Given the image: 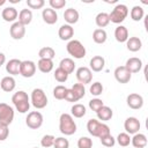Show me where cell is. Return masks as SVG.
Returning a JSON list of instances; mask_svg holds the SVG:
<instances>
[{"instance_id": "1", "label": "cell", "mask_w": 148, "mask_h": 148, "mask_svg": "<svg viewBox=\"0 0 148 148\" xmlns=\"http://www.w3.org/2000/svg\"><path fill=\"white\" fill-rule=\"evenodd\" d=\"M12 102L20 113H25L30 109V98L28 94L23 90H18L17 92H15L12 96Z\"/></svg>"}, {"instance_id": "2", "label": "cell", "mask_w": 148, "mask_h": 148, "mask_svg": "<svg viewBox=\"0 0 148 148\" xmlns=\"http://www.w3.org/2000/svg\"><path fill=\"white\" fill-rule=\"evenodd\" d=\"M59 130L65 135H73L76 132V124L69 113H61L59 118Z\"/></svg>"}, {"instance_id": "3", "label": "cell", "mask_w": 148, "mask_h": 148, "mask_svg": "<svg viewBox=\"0 0 148 148\" xmlns=\"http://www.w3.org/2000/svg\"><path fill=\"white\" fill-rule=\"evenodd\" d=\"M66 50H67L68 54L72 56V57H74L75 59H82V58L86 57V53H87L86 47L77 39H71L67 43Z\"/></svg>"}, {"instance_id": "4", "label": "cell", "mask_w": 148, "mask_h": 148, "mask_svg": "<svg viewBox=\"0 0 148 148\" xmlns=\"http://www.w3.org/2000/svg\"><path fill=\"white\" fill-rule=\"evenodd\" d=\"M127 15H128L127 6L124 3H118L117 6H114V8L109 14V18H110V22L119 24L127 17Z\"/></svg>"}, {"instance_id": "5", "label": "cell", "mask_w": 148, "mask_h": 148, "mask_svg": "<svg viewBox=\"0 0 148 148\" xmlns=\"http://www.w3.org/2000/svg\"><path fill=\"white\" fill-rule=\"evenodd\" d=\"M30 102L36 109H44L47 105V96L40 88H35L31 91Z\"/></svg>"}, {"instance_id": "6", "label": "cell", "mask_w": 148, "mask_h": 148, "mask_svg": "<svg viewBox=\"0 0 148 148\" xmlns=\"http://www.w3.org/2000/svg\"><path fill=\"white\" fill-rule=\"evenodd\" d=\"M43 114L39 111H31L25 118V124L31 130H38L43 125Z\"/></svg>"}, {"instance_id": "7", "label": "cell", "mask_w": 148, "mask_h": 148, "mask_svg": "<svg viewBox=\"0 0 148 148\" xmlns=\"http://www.w3.org/2000/svg\"><path fill=\"white\" fill-rule=\"evenodd\" d=\"M14 119V109L7 103H0V123L10 125Z\"/></svg>"}, {"instance_id": "8", "label": "cell", "mask_w": 148, "mask_h": 148, "mask_svg": "<svg viewBox=\"0 0 148 148\" xmlns=\"http://www.w3.org/2000/svg\"><path fill=\"white\" fill-rule=\"evenodd\" d=\"M36 73V64L31 60H23L21 61L20 74L23 77H32Z\"/></svg>"}, {"instance_id": "9", "label": "cell", "mask_w": 148, "mask_h": 148, "mask_svg": "<svg viewBox=\"0 0 148 148\" xmlns=\"http://www.w3.org/2000/svg\"><path fill=\"white\" fill-rule=\"evenodd\" d=\"M76 79H77L79 83H81L83 86L87 83H90L92 80V73H91L90 68H88L86 66L79 67L76 69Z\"/></svg>"}, {"instance_id": "10", "label": "cell", "mask_w": 148, "mask_h": 148, "mask_svg": "<svg viewBox=\"0 0 148 148\" xmlns=\"http://www.w3.org/2000/svg\"><path fill=\"white\" fill-rule=\"evenodd\" d=\"M140 127H141V124H140L139 119L135 117H128V118H126V120L124 123V128L127 134L139 133Z\"/></svg>"}, {"instance_id": "11", "label": "cell", "mask_w": 148, "mask_h": 148, "mask_svg": "<svg viewBox=\"0 0 148 148\" xmlns=\"http://www.w3.org/2000/svg\"><path fill=\"white\" fill-rule=\"evenodd\" d=\"M9 34H10V37L13 39H16V40H20L24 37L25 35V27L23 24H21L18 21L17 22H14L10 28H9Z\"/></svg>"}, {"instance_id": "12", "label": "cell", "mask_w": 148, "mask_h": 148, "mask_svg": "<svg viewBox=\"0 0 148 148\" xmlns=\"http://www.w3.org/2000/svg\"><path fill=\"white\" fill-rule=\"evenodd\" d=\"M113 74H114V79L119 83H127V82H130V80L132 77V74L127 71V68L125 66H118L114 69Z\"/></svg>"}, {"instance_id": "13", "label": "cell", "mask_w": 148, "mask_h": 148, "mask_svg": "<svg viewBox=\"0 0 148 148\" xmlns=\"http://www.w3.org/2000/svg\"><path fill=\"white\" fill-rule=\"evenodd\" d=\"M127 106L133 109V110H139L143 106V97L139 94H130L126 98Z\"/></svg>"}, {"instance_id": "14", "label": "cell", "mask_w": 148, "mask_h": 148, "mask_svg": "<svg viewBox=\"0 0 148 148\" xmlns=\"http://www.w3.org/2000/svg\"><path fill=\"white\" fill-rule=\"evenodd\" d=\"M125 67L127 68V71L133 74V73H139L142 68V61L141 59L139 58H135V57H132L130 59H127L126 64H125Z\"/></svg>"}, {"instance_id": "15", "label": "cell", "mask_w": 148, "mask_h": 148, "mask_svg": "<svg viewBox=\"0 0 148 148\" xmlns=\"http://www.w3.org/2000/svg\"><path fill=\"white\" fill-rule=\"evenodd\" d=\"M42 17H43V20H44V22H45L46 24H54V23H57V21H58V14H57V12H56L54 9H52L51 7L43 9V12H42Z\"/></svg>"}, {"instance_id": "16", "label": "cell", "mask_w": 148, "mask_h": 148, "mask_svg": "<svg viewBox=\"0 0 148 148\" xmlns=\"http://www.w3.org/2000/svg\"><path fill=\"white\" fill-rule=\"evenodd\" d=\"M74 35V29L69 24H62L58 30V36L61 40H69Z\"/></svg>"}, {"instance_id": "17", "label": "cell", "mask_w": 148, "mask_h": 148, "mask_svg": "<svg viewBox=\"0 0 148 148\" xmlns=\"http://www.w3.org/2000/svg\"><path fill=\"white\" fill-rule=\"evenodd\" d=\"M90 71L92 72H101L105 66V59L102 56H95L90 59Z\"/></svg>"}, {"instance_id": "18", "label": "cell", "mask_w": 148, "mask_h": 148, "mask_svg": "<svg viewBox=\"0 0 148 148\" xmlns=\"http://www.w3.org/2000/svg\"><path fill=\"white\" fill-rule=\"evenodd\" d=\"M1 16H2V18L6 22H14L17 18L18 13H17V10H16L15 7H6V8L2 9Z\"/></svg>"}, {"instance_id": "19", "label": "cell", "mask_w": 148, "mask_h": 148, "mask_svg": "<svg viewBox=\"0 0 148 148\" xmlns=\"http://www.w3.org/2000/svg\"><path fill=\"white\" fill-rule=\"evenodd\" d=\"M0 87H1V89H2L3 91H6V92L13 91V90L15 89V87H16L15 79H14L13 76H10V75L2 77V80H1V82H0Z\"/></svg>"}, {"instance_id": "20", "label": "cell", "mask_w": 148, "mask_h": 148, "mask_svg": "<svg viewBox=\"0 0 148 148\" xmlns=\"http://www.w3.org/2000/svg\"><path fill=\"white\" fill-rule=\"evenodd\" d=\"M79 17H80V14L75 8H68L64 13V18L69 25L76 23L79 21Z\"/></svg>"}, {"instance_id": "21", "label": "cell", "mask_w": 148, "mask_h": 148, "mask_svg": "<svg viewBox=\"0 0 148 148\" xmlns=\"http://www.w3.org/2000/svg\"><path fill=\"white\" fill-rule=\"evenodd\" d=\"M114 38L119 43H126L128 39V30L125 25H118L114 29Z\"/></svg>"}, {"instance_id": "22", "label": "cell", "mask_w": 148, "mask_h": 148, "mask_svg": "<svg viewBox=\"0 0 148 148\" xmlns=\"http://www.w3.org/2000/svg\"><path fill=\"white\" fill-rule=\"evenodd\" d=\"M20 67H21V60L18 59H10L6 65V72L12 75L20 74Z\"/></svg>"}, {"instance_id": "23", "label": "cell", "mask_w": 148, "mask_h": 148, "mask_svg": "<svg viewBox=\"0 0 148 148\" xmlns=\"http://www.w3.org/2000/svg\"><path fill=\"white\" fill-rule=\"evenodd\" d=\"M131 143L134 148H145L147 146V136L143 133H135L131 138Z\"/></svg>"}, {"instance_id": "24", "label": "cell", "mask_w": 148, "mask_h": 148, "mask_svg": "<svg viewBox=\"0 0 148 148\" xmlns=\"http://www.w3.org/2000/svg\"><path fill=\"white\" fill-rule=\"evenodd\" d=\"M142 46V42L139 37H128V39L126 40V47L128 51L131 52H138Z\"/></svg>"}, {"instance_id": "25", "label": "cell", "mask_w": 148, "mask_h": 148, "mask_svg": "<svg viewBox=\"0 0 148 148\" xmlns=\"http://www.w3.org/2000/svg\"><path fill=\"white\" fill-rule=\"evenodd\" d=\"M96 113H97L98 120H102V121H108V120H110V119L112 118V116H113L112 109L109 108V106H106V105H103Z\"/></svg>"}, {"instance_id": "26", "label": "cell", "mask_w": 148, "mask_h": 148, "mask_svg": "<svg viewBox=\"0 0 148 148\" xmlns=\"http://www.w3.org/2000/svg\"><path fill=\"white\" fill-rule=\"evenodd\" d=\"M32 21V12L28 8H24L22 9L20 13H18V22L21 24H23L24 27L30 24Z\"/></svg>"}, {"instance_id": "27", "label": "cell", "mask_w": 148, "mask_h": 148, "mask_svg": "<svg viewBox=\"0 0 148 148\" xmlns=\"http://www.w3.org/2000/svg\"><path fill=\"white\" fill-rule=\"evenodd\" d=\"M59 68H61L62 71H65V72L69 75L71 73L74 72L75 62H74V60L71 59V58H64V59H61V61H60V64H59Z\"/></svg>"}, {"instance_id": "28", "label": "cell", "mask_w": 148, "mask_h": 148, "mask_svg": "<svg viewBox=\"0 0 148 148\" xmlns=\"http://www.w3.org/2000/svg\"><path fill=\"white\" fill-rule=\"evenodd\" d=\"M106 38H108V34L104 29H95L94 32H92V40L96 43V44H104L106 42Z\"/></svg>"}, {"instance_id": "29", "label": "cell", "mask_w": 148, "mask_h": 148, "mask_svg": "<svg viewBox=\"0 0 148 148\" xmlns=\"http://www.w3.org/2000/svg\"><path fill=\"white\" fill-rule=\"evenodd\" d=\"M37 67L42 73H50L53 69V61L51 59H39Z\"/></svg>"}, {"instance_id": "30", "label": "cell", "mask_w": 148, "mask_h": 148, "mask_svg": "<svg viewBox=\"0 0 148 148\" xmlns=\"http://www.w3.org/2000/svg\"><path fill=\"white\" fill-rule=\"evenodd\" d=\"M95 22H96V25L99 27V29H103L104 27H106L110 23L109 14L108 13H104V12L98 13L96 15V17H95Z\"/></svg>"}, {"instance_id": "31", "label": "cell", "mask_w": 148, "mask_h": 148, "mask_svg": "<svg viewBox=\"0 0 148 148\" xmlns=\"http://www.w3.org/2000/svg\"><path fill=\"white\" fill-rule=\"evenodd\" d=\"M145 17V10L141 6H134L132 9H131V18L135 22H139L141 21L142 18Z\"/></svg>"}, {"instance_id": "32", "label": "cell", "mask_w": 148, "mask_h": 148, "mask_svg": "<svg viewBox=\"0 0 148 148\" xmlns=\"http://www.w3.org/2000/svg\"><path fill=\"white\" fill-rule=\"evenodd\" d=\"M56 56V51L50 47V46H45V47H42L38 52V57L39 59H53Z\"/></svg>"}, {"instance_id": "33", "label": "cell", "mask_w": 148, "mask_h": 148, "mask_svg": "<svg viewBox=\"0 0 148 148\" xmlns=\"http://www.w3.org/2000/svg\"><path fill=\"white\" fill-rule=\"evenodd\" d=\"M71 112H72V117H75V118H82L84 114H86V106L83 104H80V103H76L72 106L71 109Z\"/></svg>"}, {"instance_id": "34", "label": "cell", "mask_w": 148, "mask_h": 148, "mask_svg": "<svg viewBox=\"0 0 148 148\" xmlns=\"http://www.w3.org/2000/svg\"><path fill=\"white\" fill-rule=\"evenodd\" d=\"M99 124H101V121L97 120V119H89L88 120V123H87V130H88V132L92 136H96L97 135V131H98Z\"/></svg>"}, {"instance_id": "35", "label": "cell", "mask_w": 148, "mask_h": 148, "mask_svg": "<svg viewBox=\"0 0 148 148\" xmlns=\"http://www.w3.org/2000/svg\"><path fill=\"white\" fill-rule=\"evenodd\" d=\"M116 140H117L118 145L121 146V147H127V146L131 143V136H130V134H127L126 132L119 133Z\"/></svg>"}, {"instance_id": "36", "label": "cell", "mask_w": 148, "mask_h": 148, "mask_svg": "<svg viewBox=\"0 0 148 148\" xmlns=\"http://www.w3.org/2000/svg\"><path fill=\"white\" fill-rule=\"evenodd\" d=\"M71 89L73 90V92L75 94V96L77 97V99H81V98L84 97V95H86V88H84V86L81 84V83H75V84H73V87H72Z\"/></svg>"}, {"instance_id": "37", "label": "cell", "mask_w": 148, "mask_h": 148, "mask_svg": "<svg viewBox=\"0 0 148 148\" xmlns=\"http://www.w3.org/2000/svg\"><path fill=\"white\" fill-rule=\"evenodd\" d=\"M66 90H67V88L64 87V86H61V84L56 86L54 89H53V96H54V98H56V99H59V101H60V99H64V98H65Z\"/></svg>"}, {"instance_id": "38", "label": "cell", "mask_w": 148, "mask_h": 148, "mask_svg": "<svg viewBox=\"0 0 148 148\" xmlns=\"http://www.w3.org/2000/svg\"><path fill=\"white\" fill-rule=\"evenodd\" d=\"M54 140H56L54 135H52V134H46V135H44V136L42 138L40 145H42V147H44V148H49V147H52V146H53Z\"/></svg>"}, {"instance_id": "39", "label": "cell", "mask_w": 148, "mask_h": 148, "mask_svg": "<svg viewBox=\"0 0 148 148\" xmlns=\"http://www.w3.org/2000/svg\"><path fill=\"white\" fill-rule=\"evenodd\" d=\"M54 79H56L58 82L62 83V82H66V81H67V79H68V74H67L65 71H62L61 68L58 67V68L54 71Z\"/></svg>"}, {"instance_id": "40", "label": "cell", "mask_w": 148, "mask_h": 148, "mask_svg": "<svg viewBox=\"0 0 148 148\" xmlns=\"http://www.w3.org/2000/svg\"><path fill=\"white\" fill-rule=\"evenodd\" d=\"M89 91H90V94L91 95H94V96H99L102 92H103V84L101 83V82H94L91 86H90V88H89Z\"/></svg>"}, {"instance_id": "41", "label": "cell", "mask_w": 148, "mask_h": 148, "mask_svg": "<svg viewBox=\"0 0 148 148\" xmlns=\"http://www.w3.org/2000/svg\"><path fill=\"white\" fill-rule=\"evenodd\" d=\"M109 134H111V133H110V127H109L106 124L101 123L99 126H98V131H97L96 138L102 139V138H104V136H106V135H109Z\"/></svg>"}, {"instance_id": "42", "label": "cell", "mask_w": 148, "mask_h": 148, "mask_svg": "<svg viewBox=\"0 0 148 148\" xmlns=\"http://www.w3.org/2000/svg\"><path fill=\"white\" fill-rule=\"evenodd\" d=\"M77 147L79 148H91L92 147V140L88 136H81L77 140Z\"/></svg>"}, {"instance_id": "43", "label": "cell", "mask_w": 148, "mask_h": 148, "mask_svg": "<svg viewBox=\"0 0 148 148\" xmlns=\"http://www.w3.org/2000/svg\"><path fill=\"white\" fill-rule=\"evenodd\" d=\"M54 148H69V141L66 138H56L54 143H53Z\"/></svg>"}, {"instance_id": "44", "label": "cell", "mask_w": 148, "mask_h": 148, "mask_svg": "<svg viewBox=\"0 0 148 148\" xmlns=\"http://www.w3.org/2000/svg\"><path fill=\"white\" fill-rule=\"evenodd\" d=\"M99 140H101L102 145H103L105 148H111V147H113V146L116 145V139H114L111 134H109V135H106V136H104V138H102V139H99Z\"/></svg>"}, {"instance_id": "45", "label": "cell", "mask_w": 148, "mask_h": 148, "mask_svg": "<svg viewBox=\"0 0 148 148\" xmlns=\"http://www.w3.org/2000/svg\"><path fill=\"white\" fill-rule=\"evenodd\" d=\"M103 105H104V103H103V101L99 99V98H92V99L89 101V108H90L92 111H95V112H97Z\"/></svg>"}, {"instance_id": "46", "label": "cell", "mask_w": 148, "mask_h": 148, "mask_svg": "<svg viewBox=\"0 0 148 148\" xmlns=\"http://www.w3.org/2000/svg\"><path fill=\"white\" fill-rule=\"evenodd\" d=\"M27 5L31 9H40L44 7L45 1L44 0H27Z\"/></svg>"}, {"instance_id": "47", "label": "cell", "mask_w": 148, "mask_h": 148, "mask_svg": "<svg viewBox=\"0 0 148 148\" xmlns=\"http://www.w3.org/2000/svg\"><path fill=\"white\" fill-rule=\"evenodd\" d=\"M49 3L52 9H61L66 6V0H50Z\"/></svg>"}, {"instance_id": "48", "label": "cell", "mask_w": 148, "mask_h": 148, "mask_svg": "<svg viewBox=\"0 0 148 148\" xmlns=\"http://www.w3.org/2000/svg\"><path fill=\"white\" fill-rule=\"evenodd\" d=\"M8 134H9L8 125H5V124L0 123V141H5L8 138Z\"/></svg>"}, {"instance_id": "49", "label": "cell", "mask_w": 148, "mask_h": 148, "mask_svg": "<svg viewBox=\"0 0 148 148\" xmlns=\"http://www.w3.org/2000/svg\"><path fill=\"white\" fill-rule=\"evenodd\" d=\"M64 99H66L67 102H71V103H74V102H77L79 101L72 89H67L66 90V94H65V98Z\"/></svg>"}, {"instance_id": "50", "label": "cell", "mask_w": 148, "mask_h": 148, "mask_svg": "<svg viewBox=\"0 0 148 148\" xmlns=\"http://www.w3.org/2000/svg\"><path fill=\"white\" fill-rule=\"evenodd\" d=\"M5 62H6V56H5L2 52H0V67H1Z\"/></svg>"}, {"instance_id": "51", "label": "cell", "mask_w": 148, "mask_h": 148, "mask_svg": "<svg viewBox=\"0 0 148 148\" xmlns=\"http://www.w3.org/2000/svg\"><path fill=\"white\" fill-rule=\"evenodd\" d=\"M9 2H12V3H17V2H20V0H9Z\"/></svg>"}, {"instance_id": "52", "label": "cell", "mask_w": 148, "mask_h": 148, "mask_svg": "<svg viewBox=\"0 0 148 148\" xmlns=\"http://www.w3.org/2000/svg\"><path fill=\"white\" fill-rule=\"evenodd\" d=\"M6 3V0H0V6H3Z\"/></svg>"}, {"instance_id": "53", "label": "cell", "mask_w": 148, "mask_h": 148, "mask_svg": "<svg viewBox=\"0 0 148 148\" xmlns=\"http://www.w3.org/2000/svg\"><path fill=\"white\" fill-rule=\"evenodd\" d=\"M34 148H37V147H34Z\"/></svg>"}, {"instance_id": "54", "label": "cell", "mask_w": 148, "mask_h": 148, "mask_svg": "<svg viewBox=\"0 0 148 148\" xmlns=\"http://www.w3.org/2000/svg\"><path fill=\"white\" fill-rule=\"evenodd\" d=\"M104 148H105V147H104Z\"/></svg>"}]
</instances>
